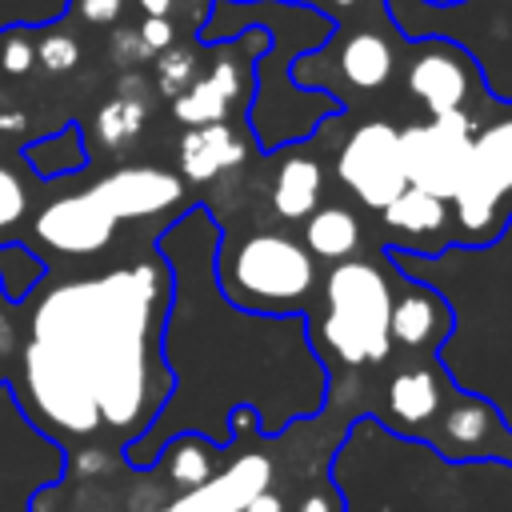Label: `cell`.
<instances>
[{"label":"cell","instance_id":"obj_1","mask_svg":"<svg viewBox=\"0 0 512 512\" xmlns=\"http://www.w3.org/2000/svg\"><path fill=\"white\" fill-rule=\"evenodd\" d=\"M168 276L140 260L44 288L28 312L16 392L56 440H128L160 416L168 372L156 352Z\"/></svg>","mask_w":512,"mask_h":512},{"label":"cell","instance_id":"obj_2","mask_svg":"<svg viewBox=\"0 0 512 512\" xmlns=\"http://www.w3.org/2000/svg\"><path fill=\"white\" fill-rule=\"evenodd\" d=\"M392 288L368 260H340L324 276V348L344 364H380L392 352Z\"/></svg>","mask_w":512,"mask_h":512},{"label":"cell","instance_id":"obj_3","mask_svg":"<svg viewBox=\"0 0 512 512\" xmlns=\"http://www.w3.org/2000/svg\"><path fill=\"white\" fill-rule=\"evenodd\" d=\"M224 296L248 312H288L316 284L312 252L280 232H252L220 264Z\"/></svg>","mask_w":512,"mask_h":512},{"label":"cell","instance_id":"obj_4","mask_svg":"<svg viewBox=\"0 0 512 512\" xmlns=\"http://www.w3.org/2000/svg\"><path fill=\"white\" fill-rule=\"evenodd\" d=\"M508 196H512V120H496L472 136L460 188L448 204L456 208L464 236L472 244H484L504 228L500 208Z\"/></svg>","mask_w":512,"mask_h":512},{"label":"cell","instance_id":"obj_5","mask_svg":"<svg viewBox=\"0 0 512 512\" xmlns=\"http://www.w3.org/2000/svg\"><path fill=\"white\" fill-rule=\"evenodd\" d=\"M472 116L468 112H448L432 116L424 124H408L400 132V164L404 180L420 192H432L440 200H452L472 152Z\"/></svg>","mask_w":512,"mask_h":512},{"label":"cell","instance_id":"obj_6","mask_svg":"<svg viewBox=\"0 0 512 512\" xmlns=\"http://www.w3.org/2000/svg\"><path fill=\"white\" fill-rule=\"evenodd\" d=\"M336 176L364 208L384 212L408 188L404 164H400V132L384 120L360 124L336 156Z\"/></svg>","mask_w":512,"mask_h":512},{"label":"cell","instance_id":"obj_7","mask_svg":"<svg viewBox=\"0 0 512 512\" xmlns=\"http://www.w3.org/2000/svg\"><path fill=\"white\" fill-rule=\"evenodd\" d=\"M472 80H476V64L452 40H424L420 52L408 64V92L432 116L464 112L468 92H472Z\"/></svg>","mask_w":512,"mask_h":512},{"label":"cell","instance_id":"obj_8","mask_svg":"<svg viewBox=\"0 0 512 512\" xmlns=\"http://www.w3.org/2000/svg\"><path fill=\"white\" fill-rule=\"evenodd\" d=\"M112 232H116V216L92 192L60 196L36 216V236L64 256H96L108 248Z\"/></svg>","mask_w":512,"mask_h":512},{"label":"cell","instance_id":"obj_9","mask_svg":"<svg viewBox=\"0 0 512 512\" xmlns=\"http://www.w3.org/2000/svg\"><path fill=\"white\" fill-rule=\"evenodd\" d=\"M272 480V460L256 448L240 452L224 472H216L212 480L188 488L180 500L164 504L160 512H240L256 492H264Z\"/></svg>","mask_w":512,"mask_h":512},{"label":"cell","instance_id":"obj_10","mask_svg":"<svg viewBox=\"0 0 512 512\" xmlns=\"http://www.w3.org/2000/svg\"><path fill=\"white\" fill-rule=\"evenodd\" d=\"M88 192L116 220H132V216H156V212L172 208L184 196V184L164 168H120V172L104 176L100 184H92Z\"/></svg>","mask_w":512,"mask_h":512},{"label":"cell","instance_id":"obj_11","mask_svg":"<svg viewBox=\"0 0 512 512\" xmlns=\"http://www.w3.org/2000/svg\"><path fill=\"white\" fill-rule=\"evenodd\" d=\"M388 332H392V344H400L408 352H432L452 332V308L436 288L408 284V292L392 296Z\"/></svg>","mask_w":512,"mask_h":512},{"label":"cell","instance_id":"obj_12","mask_svg":"<svg viewBox=\"0 0 512 512\" xmlns=\"http://www.w3.org/2000/svg\"><path fill=\"white\" fill-rule=\"evenodd\" d=\"M500 428H504V424H500V412H496L488 400H480V396H460V400L444 412L436 444H440L444 456L476 460V456H484V444H488L492 432H500Z\"/></svg>","mask_w":512,"mask_h":512},{"label":"cell","instance_id":"obj_13","mask_svg":"<svg viewBox=\"0 0 512 512\" xmlns=\"http://www.w3.org/2000/svg\"><path fill=\"white\" fill-rule=\"evenodd\" d=\"M180 172H184V180H192V184H208V180H216L224 168H232V164H240L244 160V148H240V140H236V132L220 120V124H204V128H188L184 136H180Z\"/></svg>","mask_w":512,"mask_h":512},{"label":"cell","instance_id":"obj_14","mask_svg":"<svg viewBox=\"0 0 512 512\" xmlns=\"http://www.w3.org/2000/svg\"><path fill=\"white\" fill-rule=\"evenodd\" d=\"M440 372L432 368H404L388 380V400H384V412L396 428H416L424 420H432L440 412Z\"/></svg>","mask_w":512,"mask_h":512},{"label":"cell","instance_id":"obj_15","mask_svg":"<svg viewBox=\"0 0 512 512\" xmlns=\"http://www.w3.org/2000/svg\"><path fill=\"white\" fill-rule=\"evenodd\" d=\"M324 172L312 156H288L272 180V208L280 220H308L320 204Z\"/></svg>","mask_w":512,"mask_h":512},{"label":"cell","instance_id":"obj_16","mask_svg":"<svg viewBox=\"0 0 512 512\" xmlns=\"http://www.w3.org/2000/svg\"><path fill=\"white\" fill-rule=\"evenodd\" d=\"M392 68H396V52L384 36L376 32H352L344 44H340V72L352 88L360 92H376L392 80Z\"/></svg>","mask_w":512,"mask_h":512},{"label":"cell","instance_id":"obj_17","mask_svg":"<svg viewBox=\"0 0 512 512\" xmlns=\"http://www.w3.org/2000/svg\"><path fill=\"white\" fill-rule=\"evenodd\" d=\"M356 244H360V224H356V216H352L348 208H340V204L316 208V212L308 216V224H304V248H308L312 256L332 260V264L348 260V256L356 252Z\"/></svg>","mask_w":512,"mask_h":512},{"label":"cell","instance_id":"obj_18","mask_svg":"<svg viewBox=\"0 0 512 512\" xmlns=\"http://www.w3.org/2000/svg\"><path fill=\"white\" fill-rule=\"evenodd\" d=\"M216 444H208V440H200V436H176V440H168L160 452H156V468H164V476L172 480V484H184V488H196V484H204V480H212L216 476Z\"/></svg>","mask_w":512,"mask_h":512},{"label":"cell","instance_id":"obj_19","mask_svg":"<svg viewBox=\"0 0 512 512\" xmlns=\"http://www.w3.org/2000/svg\"><path fill=\"white\" fill-rule=\"evenodd\" d=\"M24 160L44 176V180H56V176H68V172H80L88 164V148H84V136L76 124L60 128L56 136L48 140H36L24 148Z\"/></svg>","mask_w":512,"mask_h":512},{"label":"cell","instance_id":"obj_20","mask_svg":"<svg viewBox=\"0 0 512 512\" xmlns=\"http://www.w3.org/2000/svg\"><path fill=\"white\" fill-rule=\"evenodd\" d=\"M448 220V200L420 192V188H404L388 208H384V224L404 228V232H440Z\"/></svg>","mask_w":512,"mask_h":512},{"label":"cell","instance_id":"obj_21","mask_svg":"<svg viewBox=\"0 0 512 512\" xmlns=\"http://www.w3.org/2000/svg\"><path fill=\"white\" fill-rule=\"evenodd\" d=\"M228 104H232V96H228L212 76H200V80H192L180 96H172V112H176V120L188 124V128L220 124L224 112H228Z\"/></svg>","mask_w":512,"mask_h":512},{"label":"cell","instance_id":"obj_22","mask_svg":"<svg viewBox=\"0 0 512 512\" xmlns=\"http://www.w3.org/2000/svg\"><path fill=\"white\" fill-rule=\"evenodd\" d=\"M40 276H44V264H40V256H32L24 244H16V240H8V244H0V292L8 296V300H28L32 296V288L40 284Z\"/></svg>","mask_w":512,"mask_h":512},{"label":"cell","instance_id":"obj_23","mask_svg":"<svg viewBox=\"0 0 512 512\" xmlns=\"http://www.w3.org/2000/svg\"><path fill=\"white\" fill-rule=\"evenodd\" d=\"M144 120H148L144 100L116 96V100H108V104L100 108V116H96V132H100V140H104L108 148H124V144L144 128Z\"/></svg>","mask_w":512,"mask_h":512},{"label":"cell","instance_id":"obj_24","mask_svg":"<svg viewBox=\"0 0 512 512\" xmlns=\"http://www.w3.org/2000/svg\"><path fill=\"white\" fill-rule=\"evenodd\" d=\"M156 80H160V92H164V96H180V92L196 80V56H192L188 48H164V52H160V72H156Z\"/></svg>","mask_w":512,"mask_h":512},{"label":"cell","instance_id":"obj_25","mask_svg":"<svg viewBox=\"0 0 512 512\" xmlns=\"http://www.w3.org/2000/svg\"><path fill=\"white\" fill-rule=\"evenodd\" d=\"M24 208H28V192H24V184L16 180V172H8V168L0 164V228L16 224V220L24 216Z\"/></svg>","mask_w":512,"mask_h":512},{"label":"cell","instance_id":"obj_26","mask_svg":"<svg viewBox=\"0 0 512 512\" xmlns=\"http://www.w3.org/2000/svg\"><path fill=\"white\" fill-rule=\"evenodd\" d=\"M36 60V44H28L20 32H0V72H28Z\"/></svg>","mask_w":512,"mask_h":512},{"label":"cell","instance_id":"obj_27","mask_svg":"<svg viewBox=\"0 0 512 512\" xmlns=\"http://www.w3.org/2000/svg\"><path fill=\"white\" fill-rule=\"evenodd\" d=\"M36 56L44 60L48 72H68V68L80 60V48H76V40H68V36H48L44 44H36Z\"/></svg>","mask_w":512,"mask_h":512},{"label":"cell","instance_id":"obj_28","mask_svg":"<svg viewBox=\"0 0 512 512\" xmlns=\"http://www.w3.org/2000/svg\"><path fill=\"white\" fill-rule=\"evenodd\" d=\"M136 36H140V44H144V52L148 56H160L164 48H172V40H176V32H172V20L168 16H144V24L136 28Z\"/></svg>","mask_w":512,"mask_h":512},{"label":"cell","instance_id":"obj_29","mask_svg":"<svg viewBox=\"0 0 512 512\" xmlns=\"http://www.w3.org/2000/svg\"><path fill=\"white\" fill-rule=\"evenodd\" d=\"M72 12L84 24H116L124 12V0H72Z\"/></svg>","mask_w":512,"mask_h":512},{"label":"cell","instance_id":"obj_30","mask_svg":"<svg viewBox=\"0 0 512 512\" xmlns=\"http://www.w3.org/2000/svg\"><path fill=\"white\" fill-rule=\"evenodd\" d=\"M296 512H344V504H340V496H336L332 488H316V492H308V496L300 500Z\"/></svg>","mask_w":512,"mask_h":512},{"label":"cell","instance_id":"obj_31","mask_svg":"<svg viewBox=\"0 0 512 512\" xmlns=\"http://www.w3.org/2000/svg\"><path fill=\"white\" fill-rule=\"evenodd\" d=\"M240 512H284V500H280L272 488H264V492H256Z\"/></svg>","mask_w":512,"mask_h":512},{"label":"cell","instance_id":"obj_32","mask_svg":"<svg viewBox=\"0 0 512 512\" xmlns=\"http://www.w3.org/2000/svg\"><path fill=\"white\" fill-rule=\"evenodd\" d=\"M116 56H120V60H140V56H148V52H144V44H140L136 32H124V36L116 40Z\"/></svg>","mask_w":512,"mask_h":512},{"label":"cell","instance_id":"obj_33","mask_svg":"<svg viewBox=\"0 0 512 512\" xmlns=\"http://www.w3.org/2000/svg\"><path fill=\"white\" fill-rule=\"evenodd\" d=\"M8 348H12V328H8V320L0 316V380H4V360H8Z\"/></svg>","mask_w":512,"mask_h":512},{"label":"cell","instance_id":"obj_34","mask_svg":"<svg viewBox=\"0 0 512 512\" xmlns=\"http://www.w3.org/2000/svg\"><path fill=\"white\" fill-rule=\"evenodd\" d=\"M140 4H144V16H168L172 0H140Z\"/></svg>","mask_w":512,"mask_h":512},{"label":"cell","instance_id":"obj_35","mask_svg":"<svg viewBox=\"0 0 512 512\" xmlns=\"http://www.w3.org/2000/svg\"><path fill=\"white\" fill-rule=\"evenodd\" d=\"M332 4H340V8H348V4H356V0H332Z\"/></svg>","mask_w":512,"mask_h":512},{"label":"cell","instance_id":"obj_36","mask_svg":"<svg viewBox=\"0 0 512 512\" xmlns=\"http://www.w3.org/2000/svg\"><path fill=\"white\" fill-rule=\"evenodd\" d=\"M432 4H460V0H432Z\"/></svg>","mask_w":512,"mask_h":512}]
</instances>
